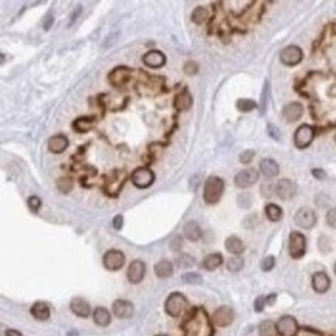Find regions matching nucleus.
Listing matches in <instances>:
<instances>
[{
    "mask_svg": "<svg viewBox=\"0 0 336 336\" xmlns=\"http://www.w3.org/2000/svg\"><path fill=\"white\" fill-rule=\"evenodd\" d=\"M268 96H270V83H268V81H265V85H263V92H262L260 115H265V112H267V105H268Z\"/></svg>",
    "mask_w": 336,
    "mask_h": 336,
    "instance_id": "obj_37",
    "label": "nucleus"
},
{
    "mask_svg": "<svg viewBox=\"0 0 336 336\" xmlns=\"http://www.w3.org/2000/svg\"><path fill=\"white\" fill-rule=\"evenodd\" d=\"M188 308V301L181 293H172L165 302V310L169 316L178 317L181 316Z\"/></svg>",
    "mask_w": 336,
    "mask_h": 336,
    "instance_id": "obj_2",
    "label": "nucleus"
},
{
    "mask_svg": "<svg viewBox=\"0 0 336 336\" xmlns=\"http://www.w3.org/2000/svg\"><path fill=\"white\" fill-rule=\"evenodd\" d=\"M268 135L274 140H280V133H279V129L276 126H268Z\"/></svg>",
    "mask_w": 336,
    "mask_h": 336,
    "instance_id": "obj_48",
    "label": "nucleus"
},
{
    "mask_svg": "<svg viewBox=\"0 0 336 336\" xmlns=\"http://www.w3.org/2000/svg\"><path fill=\"white\" fill-rule=\"evenodd\" d=\"M144 274H146V263L143 260H133L129 270H127V279H129L130 284H140Z\"/></svg>",
    "mask_w": 336,
    "mask_h": 336,
    "instance_id": "obj_13",
    "label": "nucleus"
},
{
    "mask_svg": "<svg viewBox=\"0 0 336 336\" xmlns=\"http://www.w3.org/2000/svg\"><path fill=\"white\" fill-rule=\"evenodd\" d=\"M212 321H214L215 325H219V327H228L234 321L232 308L226 307V305L217 308V310L214 312V315H212Z\"/></svg>",
    "mask_w": 336,
    "mask_h": 336,
    "instance_id": "obj_14",
    "label": "nucleus"
},
{
    "mask_svg": "<svg viewBox=\"0 0 336 336\" xmlns=\"http://www.w3.org/2000/svg\"><path fill=\"white\" fill-rule=\"evenodd\" d=\"M280 336H294L297 333V322L293 316H282L276 324Z\"/></svg>",
    "mask_w": 336,
    "mask_h": 336,
    "instance_id": "obj_12",
    "label": "nucleus"
},
{
    "mask_svg": "<svg viewBox=\"0 0 336 336\" xmlns=\"http://www.w3.org/2000/svg\"><path fill=\"white\" fill-rule=\"evenodd\" d=\"M56 186H58V190H59L61 194H68L70 190H71V188H73V181H71V178L62 177V178L58 180Z\"/></svg>",
    "mask_w": 336,
    "mask_h": 336,
    "instance_id": "obj_36",
    "label": "nucleus"
},
{
    "mask_svg": "<svg viewBox=\"0 0 336 336\" xmlns=\"http://www.w3.org/2000/svg\"><path fill=\"white\" fill-rule=\"evenodd\" d=\"M157 336H166V335H157Z\"/></svg>",
    "mask_w": 336,
    "mask_h": 336,
    "instance_id": "obj_54",
    "label": "nucleus"
},
{
    "mask_svg": "<svg viewBox=\"0 0 336 336\" xmlns=\"http://www.w3.org/2000/svg\"><path fill=\"white\" fill-rule=\"evenodd\" d=\"M175 263L180 268H190L195 263V260L192 256H189V254H180V256L175 259Z\"/></svg>",
    "mask_w": 336,
    "mask_h": 336,
    "instance_id": "obj_35",
    "label": "nucleus"
},
{
    "mask_svg": "<svg viewBox=\"0 0 336 336\" xmlns=\"http://www.w3.org/2000/svg\"><path fill=\"white\" fill-rule=\"evenodd\" d=\"M93 321H95V324L101 325V327L108 325V324H110V321H112L110 312H108L107 308H104V307H98V308H95V312H93Z\"/></svg>",
    "mask_w": 336,
    "mask_h": 336,
    "instance_id": "obj_28",
    "label": "nucleus"
},
{
    "mask_svg": "<svg viewBox=\"0 0 336 336\" xmlns=\"http://www.w3.org/2000/svg\"><path fill=\"white\" fill-rule=\"evenodd\" d=\"M31 315L36 317L38 321H47L51 312H50V305L45 302H36L31 307Z\"/></svg>",
    "mask_w": 336,
    "mask_h": 336,
    "instance_id": "obj_25",
    "label": "nucleus"
},
{
    "mask_svg": "<svg viewBox=\"0 0 336 336\" xmlns=\"http://www.w3.org/2000/svg\"><path fill=\"white\" fill-rule=\"evenodd\" d=\"M260 172L267 178H273L279 174V165L271 158H265L260 161Z\"/></svg>",
    "mask_w": 336,
    "mask_h": 336,
    "instance_id": "obj_23",
    "label": "nucleus"
},
{
    "mask_svg": "<svg viewBox=\"0 0 336 336\" xmlns=\"http://www.w3.org/2000/svg\"><path fill=\"white\" fill-rule=\"evenodd\" d=\"M225 248H226V251H228V252L234 254V256H239V254H242L245 251V245L239 237L231 235V237H228L225 240Z\"/></svg>",
    "mask_w": 336,
    "mask_h": 336,
    "instance_id": "obj_26",
    "label": "nucleus"
},
{
    "mask_svg": "<svg viewBox=\"0 0 336 336\" xmlns=\"http://www.w3.org/2000/svg\"><path fill=\"white\" fill-rule=\"evenodd\" d=\"M335 273H336V263H335Z\"/></svg>",
    "mask_w": 336,
    "mask_h": 336,
    "instance_id": "obj_53",
    "label": "nucleus"
},
{
    "mask_svg": "<svg viewBox=\"0 0 336 336\" xmlns=\"http://www.w3.org/2000/svg\"><path fill=\"white\" fill-rule=\"evenodd\" d=\"M257 107V104L252 99H239L237 101V108L240 112H251Z\"/></svg>",
    "mask_w": 336,
    "mask_h": 336,
    "instance_id": "obj_38",
    "label": "nucleus"
},
{
    "mask_svg": "<svg viewBox=\"0 0 336 336\" xmlns=\"http://www.w3.org/2000/svg\"><path fill=\"white\" fill-rule=\"evenodd\" d=\"M274 263H276V260H274V257H273V256H267L265 259L262 260L260 267H262V270H263V271H270V270H273V268H274Z\"/></svg>",
    "mask_w": 336,
    "mask_h": 336,
    "instance_id": "obj_41",
    "label": "nucleus"
},
{
    "mask_svg": "<svg viewBox=\"0 0 336 336\" xmlns=\"http://www.w3.org/2000/svg\"><path fill=\"white\" fill-rule=\"evenodd\" d=\"M335 141H336V135H335Z\"/></svg>",
    "mask_w": 336,
    "mask_h": 336,
    "instance_id": "obj_55",
    "label": "nucleus"
},
{
    "mask_svg": "<svg viewBox=\"0 0 336 336\" xmlns=\"http://www.w3.org/2000/svg\"><path fill=\"white\" fill-rule=\"evenodd\" d=\"M225 190V183L223 180L219 177H210L205 183V194L203 198L208 205H215L220 202V198L223 195Z\"/></svg>",
    "mask_w": 336,
    "mask_h": 336,
    "instance_id": "obj_1",
    "label": "nucleus"
},
{
    "mask_svg": "<svg viewBox=\"0 0 336 336\" xmlns=\"http://www.w3.org/2000/svg\"><path fill=\"white\" fill-rule=\"evenodd\" d=\"M226 267L231 271V273H239V271L243 268V259L240 256H232L228 263H226Z\"/></svg>",
    "mask_w": 336,
    "mask_h": 336,
    "instance_id": "obj_34",
    "label": "nucleus"
},
{
    "mask_svg": "<svg viewBox=\"0 0 336 336\" xmlns=\"http://www.w3.org/2000/svg\"><path fill=\"white\" fill-rule=\"evenodd\" d=\"M153 180H155V175L147 168H140L132 174V183L140 189L149 188L153 183Z\"/></svg>",
    "mask_w": 336,
    "mask_h": 336,
    "instance_id": "obj_6",
    "label": "nucleus"
},
{
    "mask_svg": "<svg viewBox=\"0 0 336 336\" xmlns=\"http://www.w3.org/2000/svg\"><path fill=\"white\" fill-rule=\"evenodd\" d=\"M183 280L186 284H202V277H200L197 273H186L183 274Z\"/></svg>",
    "mask_w": 336,
    "mask_h": 336,
    "instance_id": "obj_40",
    "label": "nucleus"
},
{
    "mask_svg": "<svg viewBox=\"0 0 336 336\" xmlns=\"http://www.w3.org/2000/svg\"><path fill=\"white\" fill-rule=\"evenodd\" d=\"M277 327L273 321H263L259 325V335L260 336H276Z\"/></svg>",
    "mask_w": 336,
    "mask_h": 336,
    "instance_id": "obj_31",
    "label": "nucleus"
},
{
    "mask_svg": "<svg viewBox=\"0 0 336 336\" xmlns=\"http://www.w3.org/2000/svg\"><path fill=\"white\" fill-rule=\"evenodd\" d=\"M265 214H267V217L271 222H279L280 219H282V215H284L282 210H280V208L277 205H274V203H270V205L265 206Z\"/></svg>",
    "mask_w": 336,
    "mask_h": 336,
    "instance_id": "obj_30",
    "label": "nucleus"
},
{
    "mask_svg": "<svg viewBox=\"0 0 336 336\" xmlns=\"http://www.w3.org/2000/svg\"><path fill=\"white\" fill-rule=\"evenodd\" d=\"M327 223H329V226H332V228H336V208H332V210L327 212Z\"/></svg>",
    "mask_w": 336,
    "mask_h": 336,
    "instance_id": "obj_44",
    "label": "nucleus"
},
{
    "mask_svg": "<svg viewBox=\"0 0 336 336\" xmlns=\"http://www.w3.org/2000/svg\"><path fill=\"white\" fill-rule=\"evenodd\" d=\"M312 285L316 293H325L327 290L330 288V279L325 273L319 271V273H315L312 277Z\"/></svg>",
    "mask_w": 336,
    "mask_h": 336,
    "instance_id": "obj_19",
    "label": "nucleus"
},
{
    "mask_svg": "<svg viewBox=\"0 0 336 336\" xmlns=\"http://www.w3.org/2000/svg\"><path fill=\"white\" fill-rule=\"evenodd\" d=\"M315 138V130L313 127L307 126V124H302L301 127H297V130L294 133V144L296 147L299 149H305L312 144Z\"/></svg>",
    "mask_w": 336,
    "mask_h": 336,
    "instance_id": "obj_5",
    "label": "nucleus"
},
{
    "mask_svg": "<svg viewBox=\"0 0 336 336\" xmlns=\"http://www.w3.org/2000/svg\"><path fill=\"white\" fill-rule=\"evenodd\" d=\"M126 180V172L124 170H115L108 175L107 181H105V190L110 195H116L120 192V189Z\"/></svg>",
    "mask_w": 336,
    "mask_h": 336,
    "instance_id": "obj_10",
    "label": "nucleus"
},
{
    "mask_svg": "<svg viewBox=\"0 0 336 336\" xmlns=\"http://www.w3.org/2000/svg\"><path fill=\"white\" fill-rule=\"evenodd\" d=\"M5 335H6V336H22V333H21V332H17V330H13V329H10V330H6V332H5Z\"/></svg>",
    "mask_w": 336,
    "mask_h": 336,
    "instance_id": "obj_52",
    "label": "nucleus"
},
{
    "mask_svg": "<svg viewBox=\"0 0 336 336\" xmlns=\"http://www.w3.org/2000/svg\"><path fill=\"white\" fill-rule=\"evenodd\" d=\"M51 25H53V16H51V14H48L47 17H45L43 28H45V30H50V28H51Z\"/></svg>",
    "mask_w": 336,
    "mask_h": 336,
    "instance_id": "obj_50",
    "label": "nucleus"
},
{
    "mask_svg": "<svg viewBox=\"0 0 336 336\" xmlns=\"http://www.w3.org/2000/svg\"><path fill=\"white\" fill-rule=\"evenodd\" d=\"M254 158V150H243L240 153V163H243V165H248V163H251Z\"/></svg>",
    "mask_w": 336,
    "mask_h": 336,
    "instance_id": "obj_43",
    "label": "nucleus"
},
{
    "mask_svg": "<svg viewBox=\"0 0 336 336\" xmlns=\"http://www.w3.org/2000/svg\"><path fill=\"white\" fill-rule=\"evenodd\" d=\"M274 192L279 198H282V200H288V198H292L296 195L297 192V186L296 183H293L292 180H288V178H284V180H279L276 186H274Z\"/></svg>",
    "mask_w": 336,
    "mask_h": 336,
    "instance_id": "obj_8",
    "label": "nucleus"
},
{
    "mask_svg": "<svg viewBox=\"0 0 336 336\" xmlns=\"http://www.w3.org/2000/svg\"><path fill=\"white\" fill-rule=\"evenodd\" d=\"M70 308H71V312H73L79 317H87L90 315V312H92V308H90L88 302L83 297H73V299H71Z\"/></svg>",
    "mask_w": 336,
    "mask_h": 336,
    "instance_id": "obj_17",
    "label": "nucleus"
},
{
    "mask_svg": "<svg viewBox=\"0 0 336 336\" xmlns=\"http://www.w3.org/2000/svg\"><path fill=\"white\" fill-rule=\"evenodd\" d=\"M92 126H93V121L90 120V118H78L73 123V129L79 133H83V132H87L92 129Z\"/></svg>",
    "mask_w": 336,
    "mask_h": 336,
    "instance_id": "obj_33",
    "label": "nucleus"
},
{
    "mask_svg": "<svg viewBox=\"0 0 336 336\" xmlns=\"http://www.w3.org/2000/svg\"><path fill=\"white\" fill-rule=\"evenodd\" d=\"M294 223L297 226L305 230H310L316 225V214L310 208H301L296 214H294Z\"/></svg>",
    "mask_w": 336,
    "mask_h": 336,
    "instance_id": "obj_7",
    "label": "nucleus"
},
{
    "mask_svg": "<svg viewBox=\"0 0 336 336\" xmlns=\"http://www.w3.org/2000/svg\"><path fill=\"white\" fill-rule=\"evenodd\" d=\"M252 203V197L250 194H242L239 197V206L240 208H250Z\"/></svg>",
    "mask_w": 336,
    "mask_h": 336,
    "instance_id": "obj_42",
    "label": "nucleus"
},
{
    "mask_svg": "<svg viewBox=\"0 0 336 336\" xmlns=\"http://www.w3.org/2000/svg\"><path fill=\"white\" fill-rule=\"evenodd\" d=\"M257 178H259V174L256 169H245L235 175L234 183L237 188L247 189V188H251L252 185H256Z\"/></svg>",
    "mask_w": 336,
    "mask_h": 336,
    "instance_id": "obj_9",
    "label": "nucleus"
},
{
    "mask_svg": "<svg viewBox=\"0 0 336 336\" xmlns=\"http://www.w3.org/2000/svg\"><path fill=\"white\" fill-rule=\"evenodd\" d=\"M313 177H316L317 180H324L325 178V172L322 169H313Z\"/></svg>",
    "mask_w": 336,
    "mask_h": 336,
    "instance_id": "obj_51",
    "label": "nucleus"
},
{
    "mask_svg": "<svg viewBox=\"0 0 336 336\" xmlns=\"http://www.w3.org/2000/svg\"><path fill=\"white\" fill-rule=\"evenodd\" d=\"M280 61L285 65H297L302 61V50L296 45H290L280 51Z\"/></svg>",
    "mask_w": 336,
    "mask_h": 336,
    "instance_id": "obj_11",
    "label": "nucleus"
},
{
    "mask_svg": "<svg viewBox=\"0 0 336 336\" xmlns=\"http://www.w3.org/2000/svg\"><path fill=\"white\" fill-rule=\"evenodd\" d=\"M130 78V70L126 67H116L110 75H108V79L113 85H123L126 84Z\"/></svg>",
    "mask_w": 336,
    "mask_h": 336,
    "instance_id": "obj_20",
    "label": "nucleus"
},
{
    "mask_svg": "<svg viewBox=\"0 0 336 336\" xmlns=\"http://www.w3.org/2000/svg\"><path fill=\"white\" fill-rule=\"evenodd\" d=\"M28 206H30V210L31 211H39V208H41V200H39V197H36V195H33V197H30L28 198Z\"/></svg>",
    "mask_w": 336,
    "mask_h": 336,
    "instance_id": "obj_45",
    "label": "nucleus"
},
{
    "mask_svg": "<svg viewBox=\"0 0 336 336\" xmlns=\"http://www.w3.org/2000/svg\"><path fill=\"white\" fill-rule=\"evenodd\" d=\"M103 263L108 271H116V270L123 268V265L126 263V256L120 250H108L104 254Z\"/></svg>",
    "mask_w": 336,
    "mask_h": 336,
    "instance_id": "obj_4",
    "label": "nucleus"
},
{
    "mask_svg": "<svg viewBox=\"0 0 336 336\" xmlns=\"http://www.w3.org/2000/svg\"><path fill=\"white\" fill-rule=\"evenodd\" d=\"M143 62L146 63L147 67H150V68H160V67L165 65L166 58H165V54H163L161 51L152 50V51H149V53L144 54Z\"/></svg>",
    "mask_w": 336,
    "mask_h": 336,
    "instance_id": "obj_16",
    "label": "nucleus"
},
{
    "mask_svg": "<svg viewBox=\"0 0 336 336\" xmlns=\"http://www.w3.org/2000/svg\"><path fill=\"white\" fill-rule=\"evenodd\" d=\"M222 263H223V256H222V254L220 252H212V254H210V256H206L203 259L202 267L205 270H208V271H214V270L219 268Z\"/></svg>",
    "mask_w": 336,
    "mask_h": 336,
    "instance_id": "obj_27",
    "label": "nucleus"
},
{
    "mask_svg": "<svg viewBox=\"0 0 336 336\" xmlns=\"http://www.w3.org/2000/svg\"><path fill=\"white\" fill-rule=\"evenodd\" d=\"M185 73L188 75V76H194V75H197L198 73V65H197V62H194V61H189V62H186L185 63Z\"/></svg>",
    "mask_w": 336,
    "mask_h": 336,
    "instance_id": "obj_39",
    "label": "nucleus"
},
{
    "mask_svg": "<svg viewBox=\"0 0 336 336\" xmlns=\"http://www.w3.org/2000/svg\"><path fill=\"white\" fill-rule=\"evenodd\" d=\"M265 302H267V297L259 296L256 299V302H254V310H256V312H262L263 307H265Z\"/></svg>",
    "mask_w": 336,
    "mask_h": 336,
    "instance_id": "obj_46",
    "label": "nucleus"
},
{
    "mask_svg": "<svg viewBox=\"0 0 336 336\" xmlns=\"http://www.w3.org/2000/svg\"><path fill=\"white\" fill-rule=\"evenodd\" d=\"M302 113H304V108L299 103H290L284 107V110H282V115L288 123L297 121L299 118L302 116Z\"/></svg>",
    "mask_w": 336,
    "mask_h": 336,
    "instance_id": "obj_18",
    "label": "nucleus"
},
{
    "mask_svg": "<svg viewBox=\"0 0 336 336\" xmlns=\"http://www.w3.org/2000/svg\"><path fill=\"white\" fill-rule=\"evenodd\" d=\"M67 147H68V140L63 135H54V137L48 140V149L53 153H62Z\"/></svg>",
    "mask_w": 336,
    "mask_h": 336,
    "instance_id": "obj_21",
    "label": "nucleus"
},
{
    "mask_svg": "<svg viewBox=\"0 0 336 336\" xmlns=\"http://www.w3.org/2000/svg\"><path fill=\"white\" fill-rule=\"evenodd\" d=\"M181 245H183V240H181V237H174L172 239V242H170V250L172 251H178V250H181Z\"/></svg>",
    "mask_w": 336,
    "mask_h": 336,
    "instance_id": "obj_47",
    "label": "nucleus"
},
{
    "mask_svg": "<svg viewBox=\"0 0 336 336\" xmlns=\"http://www.w3.org/2000/svg\"><path fill=\"white\" fill-rule=\"evenodd\" d=\"M113 228L115 230H121L123 228V215H116L113 219Z\"/></svg>",
    "mask_w": 336,
    "mask_h": 336,
    "instance_id": "obj_49",
    "label": "nucleus"
},
{
    "mask_svg": "<svg viewBox=\"0 0 336 336\" xmlns=\"http://www.w3.org/2000/svg\"><path fill=\"white\" fill-rule=\"evenodd\" d=\"M185 232V237L190 242H197L200 237H202V230H200V225L194 220H190L185 225L183 228Z\"/></svg>",
    "mask_w": 336,
    "mask_h": 336,
    "instance_id": "obj_24",
    "label": "nucleus"
},
{
    "mask_svg": "<svg viewBox=\"0 0 336 336\" xmlns=\"http://www.w3.org/2000/svg\"><path fill=\"white\" fill-rule=\"evenodd\" d=\"M153 271H155V274L160 279H166V277H170L172 274H174V265H172V262L163 259L158 263H155Z\"/></svg>",
    "mask_w": 336,
    "mask_h": 336,
    "instance_id": "obj_22",
    "label": "nucleus"
},
{
    "mask_svg": "<svg viewBox=\"0 0 336 336\" xmlns=\"http://www.w3.org/2000/svg\"><path fill=\"white\" fill-rule=\"evenodd\" d=\"M174 105L178 108V110H188V108L192 105V96H190L188 90H183V92L175 96Z\"/></svg>",
    "mask_w": 336,
    "mask_h": 336,
    "instance_id": "obj_29",
    "label": "nucleus"
},
{
    "mask_svg": "<svg viewBox=\"0 0 336 336\" xmlns=\"http://www.w3.org/2000/svg\"><path fill=\"white\" fill-rule=\"evenodd\" d=\"M288 251L290 256L293 259H301L305 251H307V240L304 237V234L293 231L290 234V240H288Z\"/></svg>",
    "mask_w": 336,
    "mask_h": 336,
    "instance_id": "obj_3",
    "label": "nucleus"
},
{
    "mask_svg": "<svg viewBox=\"0 0 336 336\" xmlns=\"http://www.w3.org/2000/svg\"><path fill=\"white\" fill-rule=\"evenodd\" d=\"M208 19H210V11H208L205 6H198V8H195V10L192 11V21L197 25L206 22Z\"/></svg>",
    "mask_w": 336,
    "mask_h": 336,
    "instance_id": "obj_32",
    "label": "nucleus"
},
{
    "mask_svg": "<svg viewBox=\"0 0 336 336\" xmlns=\"http://www.w3.org/2000/svg\"><path fill=\"white\" fill-rule=\"evenodd\" d=\"M112 310H113V315L116 317H120V319H127V317H130L133 315V305H132V302L126 301V299H118V301L113 302Z\"/></svg>",
    "mask_w": 336,
    "mask_h": 336,
    "instance_id": "obj_15",
    "label": "nucleus"
}]
</instances>
